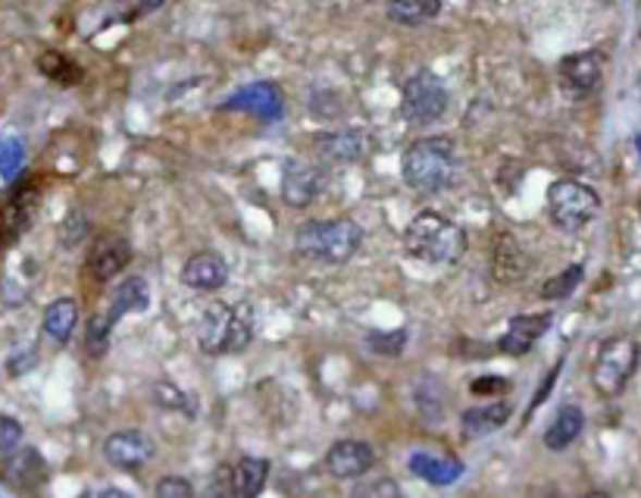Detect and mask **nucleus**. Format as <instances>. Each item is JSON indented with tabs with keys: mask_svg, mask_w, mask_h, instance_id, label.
<instances>
[{
	"mask_svg": "<svg viewBox=\"0 0 641 498\" xmlns=\"http://www.w3.org/2000/svg\"><path fill=\"white\" fill-rule=\"evenodd\" d=\"M404 182L420 195H439L451 189L460 173V157L451 138H420L404 150Z\"/></svg>",
	"mask_w": 641,
	"mask_h": 498,
	"instance_id": "1",
	"label": "nucleus"
},
{
	"mask_svg": "<svg viewBox=\"0 0 641 498\" xmlns=\"http://www.w3.org/2000/svg\"><path fill=\"white\" fill-rule=\"evenodd\" d=\"M363 245V229L350 217H332V220H307L297 226L295 251L310 264L338 267L347 264Z\"/></svg>",
	"mask_w": 641,
	"mask_h": 498,
	"instance_id": "2",
	"label": "nucleus"
},
{
	"mask_svg": "<svg viewBox=\"0 0 641 498\" xmlns=\"http://www.w3.org/2000/svg\"><path fill=\"white\" fill-rule=\"evenodd\" d=\"M404 248L414 260L451 267L467 254V232L435 210H422L404 229Z\"/></svg>",
	"mask_w": 641,
	"mask_h": 498,
	"instance_id": "3",
	"label": "nucleus"
},
{
	"mask_svg": "<svg viewBox=\"0 0 641 498\" xmlns=\"http://www.w3.org/2000/svg\"><path fill=\"white\" fill-rule=\"evenodd\" d=\"M254 339V311L250 304H225L213 301L204 307L198 320V345L207 354L245 351Z\"/></svg>",
	"mask_w": 641,
	"mask_h": 498,
	"instance_id": "4",
	"label": "nucleus"
},
{
	"mask_svg": "<svg viewBox=\"0 0 641 498\" xmlns=\"http://www.w3.org/2000/svg\"><path fill=\"white\" fill-rule=\"evenodd\" d=\"M639 357L641 349L632 336H614V339H607V342L597 349V357H594V392L604 396V399H617L619 392L629 386L632 374L639 371Z\"/></svg>",
	"mask_w": 641,
	"mask_h": 498,
	"instance_id": "5",
	"label": "nucleus"
},
{
	"mask_svg": "<svg viewBox=\"0 0 641 498\" xmlns=\"http://www.w3.org/2000/svg\"><path fill=\"white\" fill-rule=\"evenodd\" d=\"M601 210V198L592 185L579 179H557L547 189V214L560 232H582Z\"/></svg>",
	"mask_w": 641,
	"mask_h": 498,
	"instance_id": "6",
	"label": "nucleus"
},
{
	"mask_svg": "<svg viewBox=\"0 0 641 498\" xmlns=\"http://www.w3.org/2000/svg\"><path fill=\"white\" fill-rule=\"evenodd\" d=\"M447 110V88L435 73L420 70L404 82L400 92V120L410 125L439 123Z\"/></svg>",
	"mask_w": 641,
	"mask_h": 498,
	"instance_id": "7",
	"label": "nucleus"
},
{
	"mask_svg": "<svg viewBox=\"0 0 641 498\" xmlns=\"http://www.w3.org/2000/svg\"><path fill=\"white\" fill-rule=\"evenodd\" d=\"M153 454H157V446L145 429H116L103 442L107 464L116 467V471H125V474L141 471L145 464L153 461Z\"/></svg>",
	"mask_w": 641,
	"mask_h": 498,
	"instance_id": "8",
	"label": "nucleus"
},
{
	"mask_svg": "<svg viewBox=\"0 0 641 498\" xmlns=\"http://www.w3.org/2000/svg\"><path fill=\"white\" fill-rule=\"evenodd\" d=\"M38 214V189L35 185H16L7 201L0 204V245H16L35 223Z\"/></svg>",
	"mask_w": 641,
	"mask_h": 498,
	"instance_id": "9",
	"label": "nucleus"
},
{
	"mask_svg": "<svg viewBox=\"0 0 641 498\" xmlns=\"http://www.w3.org/2000/svg\"><path fill=\"white\" fill-rule=\"evenodd\" d=\"M222 110H238V113H250L263 123H275L285 117V98L279 92V85L272 82H254L238 88L235 95L222 100Z\"/></svg>",
	"mask_w": 641,
	"mask_h": 498,
	"instance_id": "10",
	"label": "nucleus"
},
{
	"mask_svg": "<svg viewBox=\"0 0 641 498\" xmlns=\"http://www.w3.org/2000/svg\"><path fill=\"white\" fill-rule=\"evenodd\" d=\"M128 264H132V245H128V239L116 235V232H107L88 251L85 274L91 276L95 282H110V279H116V276L123 274Z\"/></svg>",
	"mask_w": 641,
	"mask_h": 498,
	"instance_id": "11",
	"label": "nucleus"
},
{
	"mask_svg": "<svg viewBox=\"0 0 641 498\" xmlns=\"http://www.w3.org/2000/svg\"><path fill=\"white\" fill-rule=\"evenodd\" d=\"M313 150L322 163H360L372 150V138L363 129H338L322 132L313 142Z\"/></svg>",
	"mask_w": 641,
	"mask_h": 498,
	"instance_id": "12",
	"label": "nucleus"
},
{
	"mask_svg": "<svg viewBox=\"0 0 641 498\" xmlns=\"http://www.w3.org/2000/svg\"><path fill=\"white\" fill-rule=\"evenodd\" d=\"M557 82L567 98H589L601 88V57L597 53H569L557 66Z\"/></svg>",
	"mask_w": 641,
	"mask_h": 498,
	"instance_id": "13",
	"label": "nucleus"
},
{
	"mask_svg": "<svg viewBox=\"0 0 641 498\" xmlns=\"http://www.w3.org/2000/svg\"><path fill=\"white\" fill-rule=\"evenodd\" d=\"M329 185V173L322 170L320 163H288L282 173V198L288 207H307L320 198Z\"/></svg>",
	"mask_w": 641,
	"mask_h": 498,
	"instance_id": "14",
	"label": "nucleus"
},
{
	"mask_svg": "<svg viewBox=\"0 0 641 498\" xmlns=\"http://www.w3.org/2000/svg\"><path fill=\"white\" fill-rule=\"evenodd\" d=\"M372 464H375V449L363 439H338L325 451V471L338 479H357L370 474Z\"/></svg>",
	"mask_w": 641,
	"mask_h": 498,
	"instance_id": "15",
	"label": "nucleus"
},
{
	"mask_svg": "<svg viewBox=\"0 0 641 498\" xmlns=\"http://www.w3.org/2000/svg\"><path fill=\"white\" fill-rule=\"evenodd\" d=\"M270 479V461L267 458H254L247 454L242 461H235L232 467L222 471V483H225V496L235 498H254L267 489Z\"/></svg>",
	"mask_w": 641,
	"mask_h": 498,
	"instance_id": "16",
	"label": "nucleus"
},
{
	"mask_svg": "<svg viewBox=\"0 0 641 498\" xmlns=\"http://www.w3.org/2000/svg\"><path fill=\"white\" fill-rule=\"evenodd\" d=\"M551 324H554L551 314H522V317H514V320L507 324V332L497 339V351H504V354H510V357L529 354L532 345L551 329Z\"/></svg>",
	"mask_w": 641,
	"mask_h": 498,
	"instance_id": "17",
	"label": "nucleus"
},
{
	"mask_svg": "<svg viewBox=\"0 0 641 498\" xmlns=\"http://www.w3.org/2000/svg\"><path fill=\"white\" fill-rule=\"evenodd\" d=\"M225 282H229V267L213 251H200L182 267V286L192 292H220Z\"/></svg>",
	"mask_w": 641,
	"mask_h": 498,
	"instance_id": "18",
	"label": "nucleus"
},
{
	"mask_svg": "<svg viewBox=\"0 0 641 498\" xmlns=\"http://www.w3.org/2000/svg\"><path fill=\"white\" fill-rule=\"evenodd\" d=\"M3 479L16 489V493H35L38 486H45L48 479V464L35 449H20L7 458Z\"/></svg>",
	"mask_w": 641,
	"mask_h": 498,
	"instance_id": "19",
	"label": "nucleus"
},
{
	"mask_svg": "<svg viewBox=\"0 0 641 498\" xmlns=\"http://www.w3.org/2000/svg\"><path fill=\"white\" fill-rule=\"evenodd\" d=\"M529 270V260H526V251L519 248L517 239L501 232L494 239L492 251V276L501 282V286H517L519 279Z\"/></svg>",
	"mask_w": 641,
	"mask_h": 498,
	"instance_id": "20",
	"label": "nucleus"
},
{
	"mask_svg": "<svg viewBox=\"0 0 641 498\" xmlns=\"http://www.w3.org/2000/svg\"><path fill=\"white\" fill-rule=\"evenodd\" d=\"M510 414H514V408H510V401L504 399H494L489 404H476V408H467L464 411V417H460V433L467 436V439H482V436H489L494 429H501V426L510 421Z\"/></svg>",
	"mask_w": 641,
	"mask_h": 498,
	"instance_id": "21",
	"label": "nucleus"
},
{
	"mask_svg": "<svg viewBox=\"0 0 641 498\" xmlns=\"http://www.w3.org/2000/svg\"><path fill=\"white\" fill-rule=\"evenodd\" d=\"M582 429H585V414H582V408H579V404H564V408L554 414L547 433H544V446L551 451H567L569 446L582 436Z\"/></svg>",
	"mask_w": 641,
	"mask_h": 498,
	"instance_id": "22",
	"label": "nucleus"
},
{
	"mask_svg": "<svg viewBox=\"0 0 641 498\" xmlns=\"http://www.w3.org/2000/svg\"><path fill=\"white\" fill-rule=\"evenodd\" d=\"M410 474L422 476L432 486H454L464 476V464L457 458H442V454H414L410 458Z\"/></svg>",
	"mask_w": 641,
	"mask_h": 498,
	"instance_id": "23",
	"label": "nucleus"
},
{
	"mask_svg": "<svg viewBox=\"0 0 641 498\" xmlns=\"http://www.w3.org/2000/svg\"><path fill=\"white\" fill-rule=\"evenodd\" d=\"M150 307V292H148V282L141 279V276H128L123 279L120 286H116V292H113V299H110V320L116 324L120 317L125 314H145Z\"/></svg>",
	"mask_w": 641,
	"mask_h": 498,
	"instance_id": "24",
	"label": "nucleus"
},
{
	"mask_svg": "<svg viewBox=\"0 0 641 498\" xmlns=\"http://www.w3.org/2000/svg\"><path fill=\"white\" fill-rule=\"evenodd\" d=\"M75 326H78V301L75 299H57L45 311V332L57 345H66L73 339Z\"/></svg>",
	"mask_w": 641,
	"mask_h": 498,
	"instance_id": "25",
	"label": "nucleus"
},
{
	"mask_svg": "<svg viewBox=\"0 0 641 498\" xmlns=\"http://www.w3.org/2000/svg\"><path fill=\"white\" fill-rule=\"evenodd\" d=\"M442 13V0H389V20L397 25L432 23Z\"/></svg>",
	"mask_w": 641,
	"mask_h": 498,
	"instance_id": "26",
	"label": "nucleus"
},
{
	"mask_svg": "<svg viewBox=\"0 0 641 498\" xmlns=\"http://www.w3.org/2000/svg\"><path fill=\"white\" fill-rule=\"evenodd\" d=\"M38 66H41V73L48 75V78H53V82H60V85H78V78H82V70L75 66L70 57H63V53H57V50L41 53Z\"/></svg>",
	"mask_w": 641,
	"mask_h": 498,
	"instance_id": "27",
	"label": "nucleus"
},
{
	"mask_svg": "<svg viewBox=\"0 0 641 498\" xmlns=\"http://www.w3.org/2000/svg\"><path fill=\"white\" fill-rule=\"evenodd\" d=\"M582 279H585V270L576 264V267H567L564 274H557L554 279H547L539 295H542L544 301H564L569 299L579 286H582Z\"/></svg>",
	"mask_w": 641,
	"mask_h": 498,
	"instance_id": "28",
	"label": "nucleus"
},
{
	"mask_svg": "<svg viewBox=\"0 0 641 498\" xmlns=\"http://www.w3.org/2000/svg\"><path fill=\"white\" fill-rule=\"evenodd\" d=\"M153 399H157V404H160L163 411H182V414L195 417V404H192V399H188L175 382H157V386H153Z\"/></svg>",
	"mask_w": 641,
	"mask_h": 498,
	"instance_id": "29",
	"label": "nucleus"
},
{
	"mask_svg": "<svg viewBox=\"0 0 641 498\" xmlns=\"http://www.w3.org/2000/svg\"><path fill=\"white\" fill-rule=\"evenodd\" d=\"M110 329H113V320L110 314H98L88 320V332H85V349L91 357H100L107 351V342H110Z\"/></svg>",
	"mask_w": 641,
	"mask_h": 498,
	"instance_id": "30",
	"label": "nucleus"
},
{
	"mask_svg": "<svg viewBox=\"0 0 641 498\" xmlns=\"http://www.w3.org/2000/svg\"><path fill=\"white\" fill-rule=\"evenodd\" d=\"M88 217L82 214V210H70L66 214V220L60 226V242H63V248H75V245H82L85 242V235H88Z\"/></svg>",
	"mask_w": 641,
	"mask_h": 498,
	"instance_id": "31",
	"label": "nucleus"
},
{
	"mask_svg": "<svg viewBox=\"0 0 641 498\" xmlns=\"http://www.w3.org/2000/svg\"><path fill=\"white\" fill-rule=\"evenodd\" d=\"M367 345H370L375 354H382V357H395V354H400V349L407 345V329H395V332H372V336H367Z\"/></svg>",
	"mask_w": 641,
	"mask_h": 498,
	"instance_id": "32",
	"label": "nucleus"
},
{
	"mask_svg": "<svg viewBox=\"0 0 641 498\" xmlns=\"http://www.w3.org/2000/svg\"><path fill=\"white\" fill-rule=\"evenodd\" d=\"M23 160L25 150L16 138H3V142H0V175H3V179H13V175L20 173Z\"/></svg>",
	"mask_w": 641,
	"mask_h": 498,
	"instance_id": "33",
	"label": "nucleus"
},
{
	"mask_svg": "<svg viewBox=\"0 0 641 498\" xmlns=\"http://www.w3.org/2000/svg\"><path fill=\"white\" fill-rule=\"evenodd\" d=\"M153 496L157 498H192L195 496V486H192L185 476H163V479L153 486Z\"/></svg>",
	"mask_w": 641,
	"mask_h": 498,
	"instance_id": "34",
	"label": "nucleus"
},
{
	"mask_svg": "<svg viewBox=\"0 0 641 498\" xmlns=\"http://www.w3.org/2000/svg\"><path fill=\"white\" fill-rule=\"evenodd\" d=\"M20 442H23V424L13 421L10 414H0V454L20 449Z\"/></svg>",
	"mask_w": 641,
	"mask_h": 498,
	"instance_id": "35",
	"label": "nucleus"
},
{
	"mask_svg": "<svg viewBox=\"0 0 641 498\" xmlns=\"http://www.w3.org/2000/svg\"><path fill=\"white\" fill-rule=\"evenodd\" d=\"M507 389H510V382H507L504 376H479V379L469 382V392H472V396H494V399H497V396H504Z\"/></svg>",
	"mask_w": 641,
	"mask_h": 498,
	"instance_id": "36",
	"label": "nucleus"
},
{
	"mask_svg": "<svg viewBox=\"0 0 641 498\" xmlns=\"http://www.w3.org/2000/svg\"><path fill=\"white\" fill-rule=\"evenodd\" d=\"M354 496H385V498H400V486L395 479H375L372 486H357Z\"/></svg>",
	"mask_w": 641,
	"mask_h": 498,
	"instance_id": "37",
	"label": "nucleus"
},
{
	"mask_svg": "<svg viewBox=\"0 0 641 498\" xmlns=\"http://www.w3.org/2000/svg\"><path fill=\"white\" fill-rule=\"evenodd\" d=\"M560 367H564V361H560V364H557V367H554V371H551V374L544 376L542 389H539V396H535V399H532V408H529V411H535V408H539V404H542V401L547 399V396H551V389H554V379H557V376H560Z\"/></svg>",
	"mask_w": 641,
	"mask_h": 498,
	"instance_id": "38",
	"label": "nucleus"
},
{
	"mask_svg": "<svg viewBox=\"0 0 641 498\" xmlns=\"http://www.w3.org/2000/svg\"><path fill=\"white\" fill-rule=\"evenodd\" d=\"M636 148H639V154H641V135H639V142H636Z\"/></svg>",
	"mask_w": 641,
	"mask_h": 498,
	"instance_id": "39",
	"label": "nucleus"
}]
</instances>
